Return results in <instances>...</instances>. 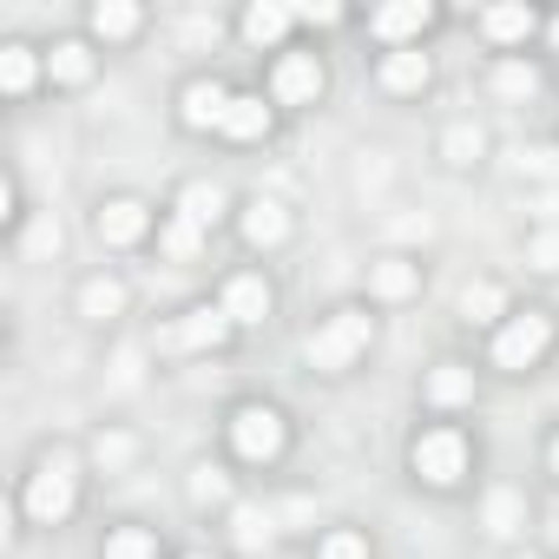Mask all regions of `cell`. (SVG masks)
Instances as JSON below:
<instances>
[{
	"instance_id": "cell-1",
	"label": "cell",
	"mask_w": 559,
	"mask_h": 559,
	"mask_svg": "<svg viewBox=\"0 0 559 559\" xmlns=\"http://www.w3.org/2000/svg\"><path fill=\"white\" fill-rule=\"evenodd\" d=\"M546 349H552V317H546V310L507 317L500 336H493V369H533Z\"/></svg>"
},
{
	"instance_id": "cell-2",
	"label": "cell",
	"mask_w": 559,
	"mask_h": 559,
	"mask_svg": "<svg viewBox=\"0 0 559 559\" xmlns=\"http://www.w3.org/2000/svg\"><path fill=\"white\" fill-rule=\"evenodd\" d=\"M362 349H369V317H362V310H336V317L310 336V362H317V369H349Z\"/></svg>"
},
{
	"instance_id": "cell-3",
	"label": "cell",
	"mask_w": 559,
	"mask_h": 559,
	"mask_svg": "<svg viewBox=\"0 0 559 559\" xmlns=\"http://www.w3.org/2000/svg\"><path fill=\"white\" fill-rule=\"evenodd\" d=\"M230 448H237L243 461H276V454H284V415L263 408V402L237 408V415H230Z\"/></svg>"
},
{
	"instance_id": "cell-4",
	"label": "cell",
	"mask_w": 559,
	"mask_h": 559,
	"mask_svg": "<svg viewBox=\"0 0 559 559\" xmlns=\"http://www.w3.org/2000/svg\"><path fill=\"white\" fill-rule=\"evenodd\" d=\"M408 461H415V474H421L428 487H454V480L467 474V441H461L454 428H428Z\"/></svg>"
},
{
	"instance_id": "cell-5",
	"label": "cell",
	"mask_w": 559,
	"mask_h": 559,
	"mask_svg": "<svg viewBox=\"0 0 559 559\" xmlns=\"http://www.w3.org/2000/svg\"><path fill=\"white\" fill-rule=\"evenodd\" d=\"M27 513H34L40 526H53V520L73 513V467H67V461H47V467L27 480Z\"/></svg>"
},
{
	"instance_id": "cell-6",
	"label": "cell",
	"mask_w": 559,
	"mask_h": 559,
	"mask_svg": "<svg viewBox=\"0 0 559 559\" xmlns=\"http://www.w3.org/2000/svg\"><path fill=\"white\" fill-rule=\"evenodd\" d=\"M270 93L284 99V106H310V99L323 93V67H317V53H284V60H276Z\"/></svg>"
},
{
	"instance_id": "cell-7",
	"label": "cell",
	"mask_w": 559,
	"mask_h": 559,
	"mask_svg": "<svg viewBox=\"0 0 559 559\" xmlns=\"http://www.w3.org/2000/svg\"><path fill=\"white\" fill-rule=\"evenodd\" d=\"M224 336H230L224 304H217V310L204 304V310H185V323H171V330H165V349H217Z\"/></svg>"
},
{
	"instance_id": "cell-8",
	"label": "cell",
	"mask_w": 559,
	"mask_h": 559,
	"mask_svg": "<svg viewBox=\"0 0 559 559\" xmlns=\"http://www.w3.org/2000/svg\"><path fill=\"white\" fill-rule=\"evenodd\" d=\"M145 230H152V211H145L139 198H112V204H99V243L126 250V243H139Z\"/></svg>"
},
{
	"instance_id": "cell-9",
	"label": "cell",
	"mask_w": 559,
	"mask_h": 559,
	"mask_svg": "<svg viewBox=\"0 0 559 559\" xmlns=\"http://www.w3.org/2000/svg\"><path fill=\"white\" fill-rule=\"evenodd\" d=\"M178 106H185V126H191V132H211V126H224V112H230V93H224L217 80H191Z\"/></svg>"
},
{
	"instance_id": "cell-10",
	"label": "cell",
	"mask_w": 559,
	"mask_h": 559,
	"mask_svg": "<svg viewBox=\"0 0 559 559\" xmlns=\"http://www.w3.org/2000/svg\"><path fill=\"white\" fill-rule=\"evenodd\" d=\"M224 317L230 323H263L270 317V284L263 276H230L224 284Z\"/></svg>"
},
{
	"instance_id": "cell-11",
	"label": "cell",
	"mask_w": 559,
	"mask_h": 559,
	"mask_svg": "<svg viewBox=\"0 0 559 559\" xmlns=\"http://www.w3.org/2000/svg\"><path fill=\"white\" fill-rule=\"evenodd\" d=\"M290 21H297V8H284V0H257V8L243 14V34L257 40V47H276L290 34Z\"/></svg>"
},
{
	"instance_id": "cell-12",
	"label": "cell",
	"mask_w": 559,
	"mask_h": 559,
	"mask_svg": "<svg viewBox=\"0 0 559 559\" xmlns=\"http://www.w3.org/2000/svg\"><path fill=\"white\" fill-rule=\"evenodd\" d=\"M243 237H250L257 250H270V243H284V237H290V217H284V204H270V198H257V204L243 211Z\"/></svg>"
},
{
	"instance_id": "cell-13",
	"label": "cell",
	"mask_w": 559,
	"mask_h": 559,
	"mask_svg": "<svg viewBox=\"0 0 559 559\" xmlns=\"http://www.w3.org/2000/svg\"><path fill=\"white\" fill-rule=\"evenodd\" d=\"M382 86H389V93H421V86H428V53H421V47L389 53V60H382Z\"/></svg>"
},
{
	"instance_id": "cell-14",
	"label": "cell",
	"mask_w": 559,
	"mask_h": 559,
	"mask_svg": "<svg viewBox=\"0 0 559 559\" xmlns=\"http://www.w3.org/2000/svg\"><path fill=\"white\" fill-rule=\"evenodd\" d=\"M428 21H435L428 0H395V8L376 14V34H382V40H408V34H421Z\"/></svg>"
},
{
	"instance_id": "cell-15",
	"label": "cell",
	"mask_w": 559,
	"mask_h": 559,
	"mask_svg": "<svg viewBox=\"0 0 559 559\" xmlns=\"http://www.w3.org/2000/svg\"><path fill=\"white\" fill-rule=\"evenodd\" d=\"M178 217H191L198 230H204V224H217V217H224V191H217L211 178H191V185L178 191Z\"/></svg>"
},
{
	"instance_id": "cell-16",
	"label": "cell",
	"mask_w": 559,
	"mask_h": 559,
	"mask_svg": "<svg viewBox=\"0 0 559 559\" xmlns=\"http://www.w3.org/2000/svg\"><path fill=\"white\" fill-rule=\"evenodd\" d=\"M224 132H230V139H263V132H270V106H263L257 93H237L230 112H224Z\"/></svg>"
},
{
	"instance_id": "cell-17",
	"label": "cell",
	"mask_w": 559,
	"mask_h": 559,
	"mask_svg": "<svg viewBox=\"0 0 559 559\" xmlns=\"http://www.w3.org/2000/svg\"><path fill=\"white\" fill-rule=\"evenodd\" d=\"M126 310V290L112 284V276H93V284L80 290V317H93V323H106V317H119Z\"/></svg>"
},
{
	"instance_id": "cell-18",
	"label": "cell",
	"mask_w": 559,
	"mask_h": 559,
	"mask_svg": "<svg viewBox=\"0 0 559 559\" xmlns=\"http://www.w3.org/2000/svg\"><path fill=\"white\" fill-rule=\"evenodd\" d=\"M47 73H53V80H60V86H80V80H86V73H93V53H86V47H80V40H60V47H53V53H47Z\"/></svg>"
},
{
	"instance_id": "cell-19",
	"label": "cell",
	"mask_w": 559,
	"mask_h": 559,
	"mask_svg": "<svg viewBox=\"0 0 559 559\" xmlns=\"http://www.w3.org/2000/svg\"><path fill=\"white\" fill-rule=\"evenodd\" d=\"M474 395V376L461 369V362H441L435 376H428V402H441V408H454V402H467Z\"/></svg>"
},
{
	"instance_id": "cell-20",
	"label": "cell",
	"mask_w": 559,
	"mask_h": 559,
	"mask_svg": "<svg viewBox=\"0 0 559 559\" xmlns=\"http://www.w3.org/2000/svg\"><path fill=\"white\" fill-rule=\"evenodd\" d=\"M369 284H376V297L402 304V297L415 290V263H402V257H382V263H376V276H369Z\"/></svg>"
},
{
	"instance_id": "cell-21",
	"label": "cell",
	"mask_w": 559,
	"mask_h": 559,
	"mask_svg": "<svg viewBox=\"0 0 559 559\" xmlns=\"http://www.w3.org/2000/svg\"><path fill=\"white\" fill-rule=\"evenodd\" d=\"M34 73H40L34 47H0V86H8V93H27V86H34Z\"/></svg>"
},
{
	"instance_id": "cell-22",
	"label": "cell",
	"mask_w": 559,
	"mask_h": 559,
	"mask_svg": "<svg viewBox=\"0 0 559 559\" xmlns=\"http://www.w3.org/2000/svg\"><path fill=\"white\" fill-rule=\"evenodd\" d=\"M132 27H139L132 0H99V8H93V34H106V40H126Z\"/></svg>"
},
{
	"instance_id": "cell-23",
	"label": "cell",
	"mask_w": 559,
	"mask_h": 559,
	"mask_svg": "<svg viewBox=\"0 0 559 559\" xmlns=\"http://www.w3.org/2000/svg\"><path fill=\"white\" fill-rule=\"evenodd\" d=\"M480 27H487V40L507 47V40H526V34H533V14H526V8H487Z\"/></svg>"
},
{
	"instance_id": "cell-24",
	"label": "cell",
	"mask_w": 559,
	"mask_h": 559,
	"mask_svg": "<svg viewBox=\"0 0 559 559\" xmlns=\"http://www.w3.org/2000/svg\"><path fill=\"white\" fill-rule=\"evenodd\" d=\"M500 310H507L500 284H467V290H461V317H467V323H493Z\"/></svg>"
},
{
	"instance_id": "cell-25",
	"label": "cell",
	"mask_w": 559,
	"mask_h": 559,
	"mask_svg": "<svg viewBox=\"0 0 559 559\" xmlns=\"http://www.w3.org/2000/svg\"><path fill=\"white\" fill-rule=\"evenodd\" d=\"M533 86H539V73H533L526 60H500V67H493V93H500V99H526Z\"/></svg>"
},
{
	"instance_id": "cell-26",
	"label": "cell",
	"mask_w": 559,
	"mask_h": 559,
	"mask_svg": "<svg viewBox=\"0 0 559 559\" xmlns=\"http://www.w3.org/2000/svg\"><path fill=\"white\" fill-rule=\"evenodd\" d=\"M106 559H158V539H152L145 526H119V533L106 539Z\"/></svg>"
},
{
	"instance_id": "cell-27",
	"label": "cell",
	"mask_w": 559,
	"mask_h": 559,
	"mask_svg": "<svg viewBox=\"0 0 559 559\" xmlns=\"http://www.w3.org/2000/svg\"><path fill=\"white\" fill-rule=\"evenodd\" d=\"M480 152H487V139H480V126H454V132H448V158H454V165H474Z\"/></svg>"
},
{
	"instance_id": "cell-28",
	"label": "cell",
	"mask_w": 559,
	"mask_h": 559,
	"mask_svg": "<svg viewBox=\"0 0 559 559\" xmlns=\"http://www.w3.org/2000/svg\"><path fill=\"white\" fill-rule=\"evenodd\" d=\"M198 237H204V230H198L191 217H171V224H165V250H171V257H198Z\"/></svg>"
},
{
	"instance_id": "cell-29",
	"label": "cell",
	"mask_w": 559,
	"mask_h": 559,
	"mask_svg": "<svg viewBox=\"0 0 559 559\" xmlns=\"http://www.w3.org/2000/svg\"><path fill=\"white\" fill-rule=\"evenodd\" d=\"M487 526H493V533H520V500H513V493H493V500H487Z\"/></svg>"
},
{
	"instance_id": "cell-30",
	"label": "cell",
	"mask_w": 559,
	"mask_h": 559,
	"mask_svg": "<svg viewBox=\"0 0 559 559\" xmlns=\"http://www.w3.org/2000/svg\"><path fill=\"white\" fill-rule=\"evenodd\" d=\"M263 539H270V520H263L257 507H243V513H237V546H250V552H257Z\"/></svg>"
},
{
	"instance_id": "cell-31",
	"label": "cell",
	"mask_w": 559,
	"mask_h": 559,
	"mask_svg": "<svg viewBox=\"0 0 559 559\" xmlns=\"http://www.w3.org/2000/svg\"><path fill=\"white\" fill-rule=\"evenodd\" d=\"M224 493H230V487H224V474H217V467H198V474H191V500H204V507H211V500H224Z\"/></svg>"
},
{
	"instance_id": "cell-32",
	"label": "cell",
	"mask_w": 559,
	"mask_h": 559,
	"mask_svg": "<svg viewBox=\"0 0 559 559\" xmlns=\"http://www.w3.org/2000/svg\"><path fill=\"white\" fill-rule=\"evenodd\" d=\"M27 250H34V257H53V250H60V224H53V217H40V224L27 230Z\"/></svg>"
},
{
	"instance_id": "cell-33",
	"label": "cell",
	"mask_w": 559,
	"mask_h": 559,
	"mask_svg": "<svg viewBox=\"0 0 559 559\" xmlns=\"http://www.w3.org/2000/svg\"><path fill=\"white\" fill-rule=\"evenodd\" d=\"M323 559H369V546H362L356 533H330V539H323Z\"/></svg>"
},
{
	"instance_id": "cell-34",
	"label": "cell",
	"mask_w": 559,
	"mask_h": 559,
	"mask_svg": "<svg viewBox=\"0 0 559 559\" xmlns=\"http://www.w3.org/2000/svg\"><path fill=\"white\" fill-rule=\"evenodd\" d=\"M93 454H99V467H119V461H132V441H126V435H99Z\"/></svg>"
},
{
	"instance_id": "cell-35",
	"label": "cell",
	"mask_w": 559,
	"mask_h": 559,
	"mask_svg": "<svg viewBox=\"0 0 559 559\" xmlns=\"http://www.w3.org/2000/svg\"><path fill=\"white\" fill-rule=\"evenodd\" d=\"M526 257H533V263H539V270H559V230H539V237H533V250H526Z\"/></svg>"
},
{
	"instance_id": "cell-36",
	"label": "cell",
	"mask_w": 559,
	"mask_h": 559,
	"mask_svg": "<svg viewBox=\"0 0 559 559\" xmlns=\"http://www.w3.org/2000/svg\"><path fill=\"white\" fill-rule=\"evenodd\" d=\"M297 21H310V27H336L343 8H330V0H310V8H297Z\"/></svg>"
},
{
	"instance_id": "cell-37",
	"label": "cell",
	"mask_w": 559,
	"mask_h": 559,
	"mask_svg": "<svg viewBox=\"0 0 559 559\" xmlns=\"http://www.w3.org/2000/svg\"><path fill=\"white\" fill-rule=\"evenodd\" d=\"M520 158H526V171H539V178H552V171H559V158H552V152H520Z\"/></svg>"
},
{
	"instance_id": "cell-38",
	"label": "cell",
	"mask_w": 559,
	"mask_h": 559,
	"mask_svg": "<svg viewBox=\"0 0 559 559\" xmlns=\"http://www.w3.org/2000/svg\"><path fill=\"white\" fill-rule=\"evenodd\" d=\"M546 461H552V474H559V441H552V454H546Z\"/></svg>"
},
{
	"instance_id": "cell-39",
	"label": "cell",
	"mask_w": 559,
	"mask_h": 559,
	"mask_svg": "<svg viewBox=\"0 0 559 559\" xmlns=\"http://www.w3.org/2000/svg\"><path fill=\"white\" fill-rule=\"evenodd\" d=\"M552 40H559V21H552Z\"/></svg>"
},
{
	"instance_id": "cell-40",
	"label": "cell",
	"mask_w": 559,
	"mask_h": 559,
	"mask_svg": "<svg viewBox=\"0 0 559 559\" xmlns=\"http://www.w3.org/2000/svg\"><path fill=\"white\" fill-rule=\"evenodd\" d=\"M191 559H204V552H191Z\"/></svg>"
},
{
	"instance_id": "cell-41",
	"label": "cell",
	"mask_w": 559,
	"mask_h": 559,
	"mask_svg": "<svg viewBox=\"0 0 559 559\" xmlns=\"http://www.w3.org/2000/svg\"><path fill=\"white\" fill-rule=\"evenodd\" d=\"M526 559H533V552H526Z\"/></svg>"
}]
</instances>
